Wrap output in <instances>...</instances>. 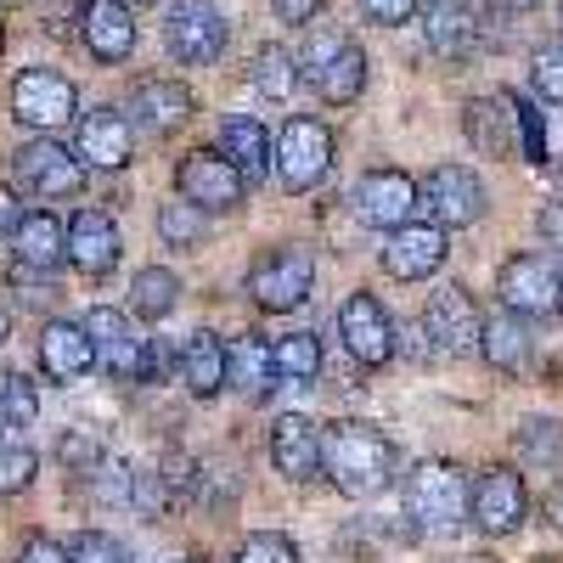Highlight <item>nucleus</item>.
Returning a JSON list of instances; mask_svg holds the SVG:
<instances>
[{
  "instance_id": "f257e3e1",
  "label": "nucleus",
  "mask_w": 563,
  "mask_h": 563,
  "mask_svg": "<svg viewBox=\"0 0 563 563\" xmlns=\"http://www.w3.org/2000/svg\"><path fill=\"white\" fill-rule=\"evenodd\" d=\"M321 467L344 496L366 501L395 479V440L372 422H333L321 434Z\"/></svg>"
},
{
  "instance_id": "f03ea898",
  "label": "nucleus",
  "mask_w": 563,
  "mask_h": 563,
  "mask_svg": "<svg viewBox=\"0 0 563 563\" xmlns=\"http://www.w3.org/2000/svg\"><path fill=\"white\" fill-rule=\"evenodd\" d=\"M467 474L456 462H417L406 485H400V501H406V519L429 536H451L467 525Z\"/></svg>"
},
{
  "instance_id": "7ed1b4c3",
  "label": "nucleus",
  "mask_w": 563,
  "mask_h": 563,
  "mask_svg": "<svg viewBox=\"0 0 563 563\" xmlns=\"http://www.w3.org/2000/svg\"><path fill=\"white\" fill-rule=\"evenodd\" d=\"M294 63H299V79L316 90L321 102H333V108H350L366 90V52L355 40H344L339 29L310 34L305 57H294Z\"/></svg>"
},
{
  "instance_id": "20e7f679",
  "label": "nucleus",
  "mask_w": 563,
  "mask_h": 563,
  "mask_svg": "<svg viewBox=\"0 0 563 563\" xmlns=\"http://www.w3.org/2000/svg\"><path fill=\"white\" fill-rule=\"evenodd\" d=\"M12 169H18V186L40 203H63V198H79L85 186V164L63 147L57 135H34L12 153Z\"/></svg>"
},
{
  "instance_id": "39448f33",
  "label": "nucleus",
  "mask_w": 563,
  "mask_h": 563,
  "mask_svg": "<svg viewBox=\"0 0 563 563\" xmlns=\"http://www.w3.org/2000/svg\"><path fill=\"white\" fill-rule=\"evenodd\" d=\"M79 113V90L57 68H23L12 79V119L34 135H57Z\"/></svg>"
},
{
  "instance_id": "423d86ee",
  "label": "nucleus",
  "mask_w": 563,
  "mask_h": 563,
  "mask_svg": "<svg viewBox=\"0 0 563 563\" xmlns=\"http://www.w3.org/2000/svg\"><path fill=\"white\" fill-rule=\"evenodd\" d=\"M276 180L288 186V192H310V186H321V175L333 169V130H327L321 119H288L276 135Z\"/></svg>"
},
{
  "instance_id": "0eeeda50",
  "label": "nucleus",
  "mask_w": 563,
  "mask_h": 563,
  "mask_svg": "<svg viewBox=\"0 0 563 563\" xmlns=\"http://www.w3.org/2000/svg\"><path fill=\"white\" fill-rule=\"evenodd\" d=\"M225 18L214 0H175V7L164 12V45H169V57L186 63V68H203L225 52Z\"/></svg>"
},
{
  "instance_id": "6e6552de",
  "label": "nucleus",
  "mask_w": 563,
  "mask_h": 563,
  "mask_svg": "<svg viewBox=\"0 0 563 563\" xmlns=\"http://www.w3.org/2000/svg\"><path fill=\"white\" fill-rule=\"evenodd\" d=\"M485 180L467 169V164H440L429 169V180L417 186V209L429 214V225L451 231V225H474L485 214Z\"/></svg>"
},
{
  "instance_id": "1a4fd4ad",
  "label": "nucleus",
  "mask_w": 563,
  "mask_h": 563,
  "mask_svg": "<svg viewBox=\"0 0 563 563\" xmlns=\"http://www.w3.org/2000/svg\"><path fill=\"white\" fill-rule=\"evenodd\" d=\"M316 288V254L310 249H271L249 271V294L260 310H299Z\"/></svg>"
},
{
  "instance_id": "9d476101",
  "label": "nucleus",
  "mask_w": 563,
  "mask_h": 563,
  "mask_svg": "<svg viewBox=\"0 0 563 563\" xmlns=\"http://www.w3.org/2000/svg\"><path fill=\"white\" fill-rule=\"evenodd\" d=\"M85 339L97 350V366L113 384H147V339L130 333V316L113 305H97L85 316Z\"/></svg>"
},
{
  "instance_id": "9b49d317",
  "label": "nucleus",
  "mask_w": 563,
  "mask_h": 563,
  "mask_svg": "<svg viewBox=\"0 0 563 563\" xmlns=\"http://www.w3.org/2000/svg\"><path fill=\"white\" fill-rule=\"evenodd\" d=\"M175 186H180V198L186 203H198L203 214H225V209H238L243 203V175L231 169V158L220 147H198V153H186L175 164Z\"/></svg>"
},
{
  "instance_id": "f8f14e48",
  "label": "nucleus",
  "mask_w": 563,
  "mask_h": 563,
  "mask_svg": "<svg viewBox=\"0 0 563 563\" xmlns=\"http://www.w3.org/2000/svg\"><path fill=\"white\" fill-rule=\"evenodd\" d=\"M350 209L372 231H400L406 220H417V180L400 169H366L350 186Z\"/></svg>"
},
{
  "instance_id": "ddd939ff",
  "label": "nucleus",
  "mask_w": 563,
  "mask_h": 563,
  "mask_svg": "<svg viewBox=\"0 0 563 563\" xmlns=\"http://www.w3.org/2000/svg\"><path fill=\"white\" fill-rule=\"evenodd\" d=\"M530 512V490L519 467H485L467 490V519H474L485 536H512Z\"/></svg>"
},
{
  "instance_id": "4468645a",
  "label": "nucleus",
  "mask_w": 563,
  "mask_h": 563,
  "mask_svg": "<svg viewBox=\"0 0 563 563\" xmlns=\"http://www.w3.org/2000/svg\"><path fill=\"white\" fill-rule=\"evenodd\" d=\"M496 294H501V310L512 316H558V260L552 254H512L496 276Z\"/></svg>"
},
{
  "instance_id": "2eb2a0df",
  "label": "nucleus",
  "mask_w": 563,
  "mask_h": 563,
  "mask_svg": "<svg viewBox=\"0 0 563 563\" xmlns=\"http://www.w3.org/2000/svg\"><path fill=\"white\" fill-rule=\"evenodd\" d=\"M417 327H422V339H429V355H474L485 316H479V305L467 299L462 288H440Z\"/></svg>"
},
{
  "instance_id": "dca6fc26",
  "label": "nucleus",
  "mask_w": 563,
  "mask_h": 563,
  "mask_svg": "<svg viewBox=\"0 0 563 563\" xmlns=\"http://www.w3.org/2000/svg\"><path fill=\"white\" fill-rule=\"evenodd\" d=\"M192 113H198V102H192V90H186L180 79H141L130 90V113L124 119L141 135H175V130L192 124Z\"/></svg>"
},
{
  "instance_id": "f3484780",
  "label": "nucleus",
  "mask_w": 563,
  "mask_h": 563,
  "mask_svg": "<svg viewBox=\"0 0 563 563\" xmlns=\"http://www.w3.org/2000/svg\"><path fill=\"white\" fill-rule=\"evenodd\" d=\"M339 339L361 366H384L395 355V321L372 294H350L339 310Z\"/></svg>"
},
{
  "instance_id": "a211bd4d",
  "label": "nucleus",
  "mask_w": 563,
  "mask_h": 563,
  "mask_svg": "<svg viewBox=\"0 0 563 563\" xmlns=\"http://www.w3.org/2000/svg\"><path fill=\"white\" fill-rule=\"evenodd\" d=\"M135 153V130L119 108H90L79 113V141H74V158L85 169H124Z\"/></svg>"
},
{
  "instance_id": "6ab92c4d",
  "label": "nucleus",
  "mask_w": 563,
  "mask_h": 563,
  "mask_svg": "<svg viewBox=\"0 0 563 563\" xmlns=\"http://www.w3.org/2000/svg\"><path fill=\"white\" fill-rule=\"evenodd\" d=\"M445 231L429 225V220H406L400 231H389V243H384V271L395 282H422V276H434L445 265Z\"/></svg>"
},
{
  "instance_id": "aec40b11",
  "label": "nucleus",
  "mask_w": 563,
  "mask_h": 563,
  "mask_svg": "<svg viewBox=\"0 0 563 563\" xmlns=\"http://www.w3.org/2000/svg\"><path fill=\"white\" fill-rule=\"evenodd\" d=\"M79 45L97 63H124L135 52V12L124 0H85L79 7Z\"/></svg>"
},
{
  "instance_id": "412c9836",
  "label": "nucleus",
  "mask_w": 563,
  "mask_h": 563,
  "mask_svg": "<svg viewBox=\"0 0 563 563\" xmlns=\"http://www.w3.org/2000/svg\"><path fill=\"white\" fill-rule=\"evenodd\" d=\"M422 34H429L434 57H467L485 34V18L474 0H422Z\"/></svg>"
},
{
  "instance_id": "4be33fe9",
  "label": "nucleus",
  "mask_w": 563,
  "mask_h": 563,
  "mask_svg": "<svg viewBox=\"0 0 563 563\" xmlns=\"http://www.w3.org/2000/svg\"><path fill=\"white\" fill-rule=\"evenodd\" d=\"M68 265L85 276H108L119 265V225L102 209H79L68 220Z\"/></svg>"
},
{
  "instance_id": "5701e85b",
  "label": "nucleus",
  "mask_w": 563,
  "mask_h": 563,
  "mask_svg": "<svg viewBox=\"0 0 563 563\" xmlns=\"http://www.w3.org/2000/svg\"><path fill=\"white\" fill-rule=\"evenodd\" d=\"M271 462H276V474H288V479H316V467H321V429L310 417H299V411L276 417Z\"/></svg>"
},
{
  "instance_id": "b1692460",
  "label": "nucleus",
  "mask_w": 563,
  "mask_h": 563,
  "mask_svg": "<svg viewBox=\"0 0 563 563\" xmlns=\"http://www.w3.org/2000/svg\"><path fill=\"white\" fill-rule=\"evenodd\" d=\"M462 130H467V141H474V147H479L485 158H512V153H519V119H512L507 90H501V97H479V102H467Z\"/></svg>"
},
{
  "instance_id": "393cba45",
  "label": "nucleus",
  "mask_w": 563,
  "mask_h": 563,
  "mask_svg": "<svg viewBox=\"0 0 563 563\" xmlns=\"http://www.w3.org/2000/svg\"><path fill=\"white\" fill-rule=\"evenodd\" d=\"M12 254H18L23 271H52L57 276V265L68 260V225L52 209L23 214V225L12 231Z\"/></svg>"
},
{
  "instance_id": "a878e982",
  "label": "nucleus",
  "mask_w": 563,
  "mask_h": 563,
  "mask_svg": "<svg viewBox=\"0 0 563 563\" xmlns=\"http://www.w3.org/2000/svg\"><path fill=\"white\" fill-rule=\"evenodd\" d=\"M40 366H45V378H52V384L85 378V372L97 366V350H90L85 327H74V321H45V333H40Z\"/></svg>"
},
{
  "instance_id": "bb28decb",
  "label": "nucleus",
  "mask_w": 563,
  "mask_h": 563,
  "mask_svg": "<svg viewBox=\"0 0 563 563\" xmlns=\"http://www.w3.org/2000/svg\"><path fill=\"white\" fill-rule=\"evenodd\" d=\"M220 153L231 158V169L243 175V186H254V180L271 175V135L249 113H225L220 119Z\"/></svg>"
},
{
  "instance_id": "cd10ccee",
  "label": "nucleus",
  "mask_w": 563,
  "mask_h": 563,
  "mask_svg": "<svg viewBox=\"0 0 563 563\" xmlns=\"http://www.w3.org/2000/svg\"><path fill=\"white\" fill-rule=\"evenodd\" d=\"M175 378H180L186 395H198V400L220 395L225 389V344L214 333H192L180 344V355H175Z\"/></svg>"
},
{
  "instance_id": "c85d7f7f",
  "label": "nucleus",
  "mask_w": 563,
  "mask_h": 563,
  "mask_svg": "<svg viewBox=\"0 0 563 563\" xmlns=\"http://www.w3.org/2000/svg\"><path fill=\"white\" fill-rule=\"evenodd\" d=\"M225 384L238 389L243 400H265L276 389V361H271V344L265 339H238L225 350Z\"/></svg>"
},
{
  "instance_id": "c756f323",
  "label": "nucleus",
  "mask_w": 563,
  "mask_h": 563,
  "mask_svg": "<svg viewBox=\"0 0 563 563\" xmlns=\"http://www.w3.org/2000/svg\"><path fill=\"white\" fill-rule=\"evenodd\" d=\"M479 355H485L496 372H519V366L530 361V327H525V316H512V310L485 316V327H479Z\"/></svg>"
},
{
  "instance_id": "7c9ffc66",
  "label": "nucleus",
  "mask_w": 563,
  "mask_h": 563,
  "mask_svg": "<svg viewBox=\"0 0 563 563\" xmlns=\"http://www.w3.org/2000/svg\"><path fill=\"white\" fill-rule=\"evenodd\" d=\"M175 299H180V276H175V271H164V265L135 271V282H130V310H135L141 321H164V316L175 310Z\"/></svg>"
},
{
  "instance_id": "2f4dec72",
  "label": "nucleus",
  "mask_w": 563,
  "mask_h": 563,
  "mask_svg": "<svg viewBox=\"0 0 563 563\" xmlns=\"http://www.w3.org/2000/svg\"><path fill=\"white\" fill-rule=\"evenodd\" d=\"M249 79H254V90L265 102H288L299 90V63H294V52H282V45H260Z\"/></svg>"
},
{
  "instance_id": "473e14b6",
  "label": "nucleus",
  "mask_w": 563,
  "mask_h": 563,
  "mask_svg": "<svg viewBox=\"0 0 563 563\" xmlns=\"http://www.w3.org/2000/svg\"><path fill=\"white\" fill-rule=\"evenodd\" d=\"M271 361H276V378L310 384V378H321V339L316 333H288V339L271 344Z\"/></svg>"
},
{
  "instance_id": "72a5a7b5",
  "label": "nucleus",
  "mask_w": 563,
  "mask_h": 563,
  "mask_svg": "<svg viewBox=\"0 0 563 563\" xmlns=\"http://www.w3.org/2000/svg\"><path fill=\"white\" fill-rule=\"evenodd\" d=\"M158 238H164L169 249H198V243L209 238V214H203L198 203L175 198V203L158 209Z\"/></svg>"
},
{
  "instance_id": "f704fd0d",
  "label": "nucleus",
  "mask_w": 563,
  "mask_h": 563,
  "mask_svg": "<svg viewBox=\"0 0 563 563\" xmlns=\"http://www.w3.org/2000/svg\"><path fill=\"white\" fill-rule=\"evenodd\" d=\"M530 85H536V97L563 108V34L536 45V57H530Z\"/></svg>"
},
{
  "instance_id": "c9c22d12",
  "label": "nucleus",
  "mask_w": 563,
  "mask_h": 563,
  "mask_svg": "<svg viewBox=\"0 0 563 563\" xmlns=\"http://www.w3.org/2000/svg\"><path fill=\"white\" fill-rule=\"evenodd\" d=\"M519 456L536 462V467H552L563 456V422L552 417H530L525 429H519Z\"/></svg>"
},
{
  "instance_id": "e433bc0d",
  "label": "nucleus",
  "mask_w": 563,
  "mask_h": 563,
  "mask_svg": "<svg viewBox=\"0 0 563 563\" xmlns=\"http://www.w3.org/2000/svg\"><path fill=\"white\" fill-rule=\"evenodd\" d=\"M34 474H40V456L29 445H18V440H0V496L29 490Z\"/></svg>"
},
{
  "instance_id": "4c0bfd02",
  "label": "nucleus",
  "mask_w": 563,
  "mask_h": 563,
  "mask_svg": "<svg viewBox=\"0 0 563 563\" xmlns=\"http://www.w3.org/2000/svg\"><path fill=\"white\" fill-rule=\"evenodd\" d=\"M68 563H135V558H130V547H124L119 536H108V530H79V536L68 541Z\"/></svg>"
},
{
  "instance_id": "58836bf2",
  "label": "nucleus",
  "mask_w": 563,
  "mask_h": 563,
  "mask_svg": "<svg viewBox=\"0 0 563 563\" xmlns=\"http://www.w3.org/2000/svg\"><path fill=\"white\" fill-rule=\"evenodd\" d=\"M0 411L12 417V429H23V422L40 417V395H34V384L23 378V372H7V378H0Z\"/></svg>"
},
{
  "instance_id": "ea45409f",
  "label": "nucleus",
  "mask_w": 563,
  "mask_h": 563,
  "mask_svg": "<svg viewBox=\"0 0 563 563\" xmlns=\"http://www.w3.org/2000/svg\"><path fill=\"white\" fill-rule=\"evenodd\" d=\"M169 501H175V496H169V485H164L158 474H135V479H130V507H135L147 525H158V519H164Z\"/></svg>"
},
{
  "instance_id": "a19ab883",
  "label": "nucleus",
  "mask_w": 563,
  "mask_h": 563,
  "mask_svg": "<svg viewBox=\"0 0 563 563\" xmlns=\"http://www.w3.org/2000/svg\"><path fill=\"white\" fill-rule=\"evenodd\" d=\"M238 563H299V552H294L288 536L260 530V536H249V541L238 547Z\"/></svg>"
},
{
  "instance_id": "79ce46f5",
  "label": "nucleus",
  "mask_w": 563,
  "mask_h": 563,
  "mask_svg": "<svg viewBox=\"0 0 563 563\" xmlns=\"http://www.w3.org/2000/svg\"><path fill=\"white\" fill-rule=\"evenodd\" d=\"M507 102H512V119H519V141H525V158L530 164H547V135H541V113L525 102V97H512L507 90Z\"/></svg>"
},
{
  "instance_id": "37998d69",
  "label": "nucleus",
  "mask_w": 563,
  "mask_h": 563,
  "mask_svg": "<svg viewBox=\"0 0 563 563\" xmlns=\"http://www.w3.org/2000/svg\"><path fill=\"white\" fill-rule=\"evenodd\" d=\"M57 456L68 462V467H97L102 462V440H97V429H85V434H63V445H57Z\"/></svg>"
},
{
  "instance_id": "c03bdc74",
  "label": "nucleus",
  "mask_w": 563,
  "mask_h": 563,
  "mask_svg": "<svg viewBox=\"0 0 563 563\" xmlns=\"http://www.w3.org/2000/svg\"><path fill=\"white\" fill-rule=\"evenodd\" d=\"M361 12L372 23H384V29H400V23H411L422 12V0H361Z\"/></svg>"
},
{
  "instance_id": "a18cd8bd",
  "label": "nucleus",
  "mask_w": 563,
  "mask_h": 563,
  "mask_svg": "<svg viewBox=\"0 0 563 563\" xmlns=\"http://www.w3.org/2000/svg\"><path fill=\"white\" fill-rule=\"evenodd\" d=\"M90 474H97V496L102 501H130V467L124 462H97V467H90Z\"/></svg>"
},
{
  "instance_id": "49530a36",
  "label": "nucleus",
  "mask_w": 563,
  "mask_h": 563,
  "mask_svg": "<svg viewBox=\"0 0 563 563\" xmlns=\"http://www.w3.org/2000/svg\"><path fill=\"white\" fill-rule=\"evenodd\" d=\"M18 563H68V547L52 541V536H34V541L18 552Z\"/></svg>"
},
{
  "instance_id": "de8ad7c7",
  "label": "nucleus",
  "mask_w": 563,
  "mask_h": 563,
  "mask_svg": "<svg viewBox=\"0 0 563 563\" xmlns=\"http://www.w3.org/2000/svg\"><path fill=\"white\" fill-rule=\"evenodd\" d=\"M271 7H276V18H282V23L310 29V18L321 12V0H271Z\"/></svg>"
},
{
  "instance_id": "09e8293b",
  "label": "nucleus",
  "mask_w": 563,
  "mask_h": 563,
  "mask_svg": "<svg viewBox=\"0 0 563 563\" xmlns=\"http://www.w3.org/2000/svg\"><path fill=\"white\" fill-rule=\"evenodd\" d=\"M18 225H23V203H18V192H12V186H0V243H7Z\"/></svg>"
},
{
  "instance_id": "8fccbe9b",
  "label": "nucleus",
  "mask_w": 563,
  "mask_h": 563,
  "mask_svg": "<svg viewBox=\"0 0 563 563\" xmlns=\"http://www.w3.org/2000/svg\"><path fill=\"white\" fill-rule=\"evenodd\" d=\"M541 238H547V243H563V198H552V203L541 209Z\"/></svg>"
},
{
  "instance_id": "3c124183",
  "label": "nucleus",
  "mask_w": 563,
  "mask_h": 563,
  "mask_svg": "<svg viewBox=\"0 0 563 563\" xmlns=\"http://www.w3.org/2000/svg\"><path fill=\"white\" fill-rule=\"evenodd\" d=\"M547 519H552V525L563 530V479H558V485L547 490Z\"/></svg>"
},
{
  "instance_id": "603ef678",
  "label": "nucleus",
  "mask_w": 563,
  "mask_h": 563,
  "mask_svg": "<svg viewBox=\"0 0 563 563\" xmlns=\"http://www.w3.org/2000/svg\"><path fill=\"white\" fill-rule=\"evenodd\" d=\"M12 339V305H7V294H0V344Z\"/></svg>"
},
{
  "instance_id": "864d4df0",
  "label": "nucleus",
  "mask_w": 563,
  "mask_h": 563,
  "mask_svg": "<svg viewBox=\"0 0 563 563\" xmlns=\"http://www.w3.org/2000/svg\"><path fill=\"white\" fill-rule=\"evenodd\" d=\"M501 7H507V12H536L541 0H501Z\"/></svg>"
},
{
  "instance_id": "5fc2aeb1",
  "label": "nucleus",
  "mask_w": 563,
  "mask_h": 563,
  "mask_svg": "<svg viewBox=\"0 0 563 563\" xmlns=\"http://www.w3.org/2000/svg\"><path fill=\"white\" fill-rule=\"evenodd\" d=\"M7 429H12V417H7V411H0V440H7Z\"/></svg>"
},
{
  "instance_id": "6e6d98bb",
  "label": "nucleus",
  "mask_w": 563,
  "mask_h": 563,
  "mask_svg": "<svg viewBox=\"0 0 563 563\" xmlns=\"http://www.w3.org/2000/svg\"><path fill=\"white\" fill-rule=\"evenodd\" d=\"M558 310H563V265H558Z\"/></svg>"
},
{
  "instance_id": "4d7b16f0",
  "label": "nucleus",
  "mask_w": 563,
  "mask_h": 563,
  "mask_svg": "<svg viewBox=\"0 0 563 563\" xmlns=\"http://www.w3.org/2000/svg\"><path fill=\"white\" fill-rule=\"evenodd\" d=\"M124 7H153V0H124Z\"/></svg>"
}]
</instances>
